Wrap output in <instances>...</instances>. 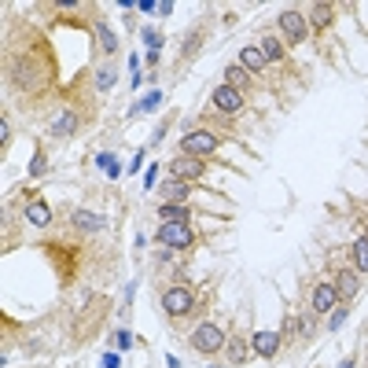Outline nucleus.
Returning <instances> with one entry per match:
<instances>
[{
	"mask_svg": "<svg viewBox=\"0 0 368 368\" xmlns=\"http://www.w3.org/2000/svg\"><path fill=\"white\" fill-rule=\"evenodd\" d=\"M52 82H56V59L48 52L44 37H34L30 44H15L8 52V85L15 92L41 100L52 89Z\"/></svg>",
	"mask_w": 368,
	"mask_h": 368,
	"instance_id": "f257e3e1",
	"label": "nucleus"
},
{
	"mask_svg": "<svg viewBox=\"0 0 368 368\" xmlns=\"http://www.w3.org/2000/svg\"><path fill=\"white\" fill-rule=\"evenodd\" d=\"M163 313L170 317V321H181V317H188V313H203L196 287H184V284L166 287L163 291Z\"/></svg>",
	"mask_w": 368,
	"mask_h": 368,
	"instance_id": "f03ea898",
	"label": "nucleus"
},
{
	"mask_svg": "<svg viewBox=\"0 0 368 368\" xmlns=\"http://www.w3.org/2000/svg\"><path fill=\"white\" fill-rule=\"evenodd\" d=\"M188 343H191V350H199L203 357H214V354H221V350H225L229 331L221 328V324H214V321H206V324H199L196 331L188 335Z\"/></svg>",
	"mask_w": 368,
	"mask_h": 368,
	"instance_id": "7ed1b4c3",
	"label": "nucleus"
},
{
	"mask_svg": "<svg viewBox=\"0 0 368 368\" xmlns=\"http://www.w3.org/2000/svg\"><path fill=\"white\" fill-rule=\"evenodd\" d=\"M214 151H221V133H214V129H191V133L181 137V155L206 158Z\"/></svg>",
	"mask_w": 368,
	"mask_h": 368,
	"instance_id": "20e7f679",
	"label": "nucleus"
},
{
	"mask_svg": "<svg viewBox=\"0 0 368 368\" xmlns=\"http://www.w3.org/2000/svg\"><path fill=\"white\" fill-rule=\"evenodd\" d=\"M155 239H158V243H166L170 250H191L199 243V236H196L191 225H158Z\"/></svg>",
	"mask_w": 368,
	"mask_h": 368,
	"instance_id": "39448f33",
	"label": "nucleus"
},
{
	"mask_svg": "<svg viewBox=\"0 0 368 368\" xmlns=\"http://www.w3.org/2000/svg\"><path fill=\"white\" fill-rule=\"evenodd\" d=\"M277 23H280V34L291 41V44H302L310 37V19L302 11H295V8H287V11H280L277 15Z\"/></svg>",
	"mask_w": 368,
	"mask_h": 368,
	"instance_id": "423d86ee",
	"label": "nucleus"
},
{
	"mask_svg": "<svg viewBox=\"0 0 368 368\" xmlns=\"http://www.w3.org/2000/svg\"><path fill=\"white\" fill-rule=\"evenodd\" d=\"M210 107L217 110V115H225V118H229V115H239V110H243V92L221 82V85L210 92Z\"/></svg>",
	"mask_w": 368,
	"mask_h": 368,
	"instance_id": "0eeeda50",
	"label": "nucleus"
},
{
	"mask_svg": "<svg viewBox=\"0 0 368 368\" xmlns=\"http://www.w3.org/2000/svg\"><path fill=\"white\" fill-rule=\"evenodd\" d=\"M82 125H85L82 110H77V107H63L59 115L52 118V125H48V133H52V137H74Z\"/></svg>",
	"mask_w": 368,
	"mask_h": 368,
	"instance_id": "6e6552de",
	"label": "nucleus"
},
{
	"mask_svg": "<svg viewBox=\"0 0 368 368\" xmlns=\"http://www.w3.org/2000/svg\"><path fill=\"white\" fill-rule=\"evenodd\" d=\"M206 173V163L203 158H191V155H177V158H170V177H177V181H199Z\"/></svg>",
	"mask_w": 368,
	"mask_h": 368,
	"instance_id": "1a4fd4ad",
	"label": "nucleus"
},
{
	"mask_svg": "<svg viewBox=\"0 0 368 368\" xmlns=\"http://www.w3.org/2000/svg\"><path fill=\"white\" fill-rule=\"evenodd\" d=\"M331 284H335V291H339V302H350V298L361 291V273H357L354 265H343L339 273H335Z\"/></svg>",
	"mask_w": 368,
	"mask_h": 368,
	"instance_id": "9d476101",
	"label": "nucleus"
},
{
	"mask_svg": "<svg viewBox=\"0 0 368 368\" xmlns=\"http://www.w3.org/2000/svg\"><path fill=\"white\" fill-rule=\"evenodd\" d=\"M335 306H339V291H335V284L331 280H321L313 287V302H310V310L313 313H331Z\"/></svg>",
	"mask_w": 368,
	"mask_h": 368,
	"instance_id": "9b49d317",
	"label": "nucleus"
},
{
	"mask_svg": "<svg viewBox=\"0 0 368 368\" xmlns=\"http://www.w3.org/2000/svg\"><path fill=\"white\" fill-rule=\"evenodd\" d=\"M188 199H191V184L188 181L170 177V181H163V188H158V203H188Z\"/></svg>",
	"mask_w": 368,
	"mask_h": 368,
	"instance_id": "f8f14e48",
	"label": "nucleus"
},
{
	"mask_svg": "<svg viewBox=\"0 0 368 368\" xmlns=\"http://www.w3.org/2000/svg\"><path fill=\"white\" fill-rule=\"evenodd\" d=\"M158 217H163V225H191L188 203H158Z\"/></svg>",
	"mask_w": 368,
	"mask_h": 368,
	"instance_id": "ddd939ff",
	"label": "nucleus"
},
{
	"mask_svg": "<svg viewBox=\"0 0 368 368\" xmlns=\"http://www.w3.org/2000/svg\"><path fill=\"white\" fill-rule=\"evenodd\" d=\"M239 67H243L247 74H262L269 67V59H265V52H262L258 44H247L243 52H239Z\"/></svg>",
	"mask_w": 368,
	"mask_h": 368,
	"instance_id": "4468645a",
	"label": "nucleus"
},
{
	"mask_svg": "<svg viewBox=\"0 0 368 368\" xmlns=\"http://www.w3.org/2000/svg\"><path fill=\"white\" fill-rule=\"evenodd\" d=\"M70 221H74L77 232H103L107 229V217L103 214H89V210H74Z\"/></svg>",
	"mask_w": 368,
	"mask_h": 368,
	"instance_id": "2eb2a0df",
	"label": "nucleus"
},
{
	"mask_svg": "<svg viewBox=\"0 0 368 368\" xmlns=\"http://www.w3.org/2000/svg\"><path fill=\"white\" fill-rule=\"evenodd\" d=\"M26 221H30V225H37V229H48V225H52V206L41 203V199H30L26 203Z\"/></svg>",
	"mask_w": 368,
	"mask_h": 368,
	"instance_id": "dca6fc26",
	"label": "nucleus"
},
{
	"mask_svg": "<svg viewBox=\"0 0 368 368\" xmlns=\"http://www.w3.org/2000/svg\"><path fill=\"white\" fill-rule=\"evenodd\" d=\"M250 350H254L258 357H277L280 335H277V331H258V335H254V343H250Z\"/></svg>",
	"mask_w": 368,
	"mask_h": 368,
	"instance_id": "f3484780",
	"label": "nucleus"
},
{
	"mask_svg": "<svg viewBox=\"0 0 368 368\" xmlns=\"http://www.w3.org/2000/svg\"><path fill=\"white\" fill-rule=\"evenodd\" d=\"M306 19H310V26H313V30H328V26H331V19H335V8H331V4H313Z\"/></svg>",
	"mask_w": 368,
	"mask_h": 368,
	"instance_id": "a211bd4d",
	"label": "nucleus"
},
{
	"mask_svg": "<svg viewBox=\"0 0 368 368\" xmlns=\"http://www.w3.org/2000/svg\"><path fill=\"white\" fill-rule=\"evenodd\" d=\"M225 354H229V361H232V364H243V361H247V354H250V346H247L243 335H229Z\"/></svg>",
	"mask_w": 368,
	"mask_h": 368,
	"instance_id": "6ab92c4d",
	"label": "nucleus"
},
{
	"mask_svg": "<svg viewBox=\"0 0 368 368\" xmlns=\"http://www.w3.org/2000/svg\"><path fill=\"white\" fill-rule=\"evenodd\" d=\"M225 85H232V89L243 92V89L250 85V74L239 67V63H229V67H225Z\"/></svg>",
	"mask_w": 368,
	"mask_h": 368,
	"instance_id": "aec40b11",
	"label": "nucleus"
},
{
	"mask_svg": "<svg viewBox=\"0 0 368 368\" xmlns=\"http://www.w3.org/2000/svg\"><path fill=\"white\" fill-rule=\"evenodd\" d=\"M258 48L265 52V59H269V63L284 59V44H280V37H273V34H269V37H262V41H258Z\"/></svg>",
	"mask_w": 368,
	"mask_h": 368,
	"instance_id": "412c9836",
	"label": "nucleus"
},
{
	"mask_svg": "<svg viewBox=\"0 0 368 368\" xmlns=\"http://www.w3.org/2000/svg\"><path fill=\"white\" fill-rule=\"evenodd\" d=\"M354 269L357 273H368V236H361L354 243Z\"/></svg>",
	"mask_w": 368,
	"mask_h": 368,
	"instance_id": "4be33fe9",
	"label": "nucleus"
},
{
	"mask_svg": "<svg viewBox=\"0 0 368 368\" xmlns=\"http://www.w3.org/2000/svg\"><path fill=\"white\" fill-rule=\"evenodd\" d=\"M199 44H203V30H196V34H188V37H184V52H181V59L196 56V52H199Z\"/></svg>",
	"mask_w": 368,
	"mask_h": 368,
	"instance_id": "5701e85b",
	"label": "nucleus"
},
{
	"mask_svg": "<svg viewBox=\"0 0 368 368\" xmlns=\"http://www.w3.org/2000/svg\"><path fill=\"white\" fill-rule=\"evenodd\" d=\"M8 144H11V122L0 118V148H8Z\"/></svg>",
	"mask_w": 368,
	"mask_h": 368,
	"instance_id": "b1692460",
	"label": "nucleus"
},
{
	"mask_svg": "<svg viewBox=\"0 0 368 368\" xmlns=\"http://www.w3.org/2000/svg\"><path fill=\"white\" fill-rule=\"evenodd\" d=\"M44 166H48V163H44V151H37V155H34V163H30V173H34V177H41Z\"/></svg>",
	"mask_w": 368,
	"mask_h": 368,
	"instance_id": "393cba45",
	"label": "nucleus"
},
{
	"mask_svg": "<svg viewBox=\"0 0 368 368\" xmlns=\"http://www.w3.org/2000/svg\"><path fill=\"white\" fill-rule=\"evenodd\" d=\"M343 321H346V310H343V302H339V306L331 310V328H339Z\"/></svg>",
	"mask_w": 368,
	"mask_h": 368,
	"instance_id": "a878e982",
	"label": "nucleus"
},
{
	"mask_svg": "<svg viewBox=\"0 0 368 368\" xmlns=\"http://www.w3.org/2000/svg\"><path fill=\"white\" fill-rule=\"evenodd\" d=\"M110 82H115V70H100V77H96V85H100V89H110Z\"/></svg>",
	"mask_w": 368,
	"mask_h": 368,
	"instance_id": "bb28decb",
	"label": "nucleus"
}]
</instances>
